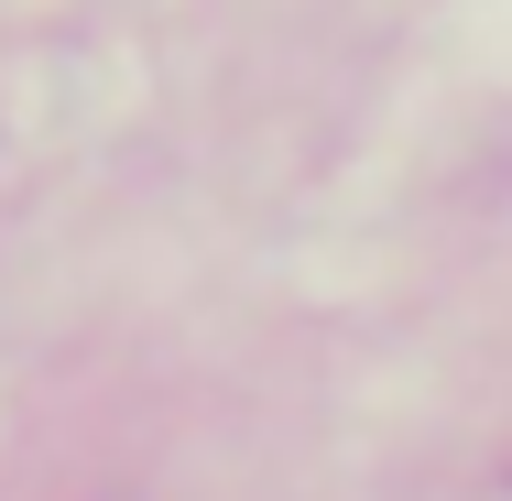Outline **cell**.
Instances as JSON below:
<instances>
[]
</instances>
